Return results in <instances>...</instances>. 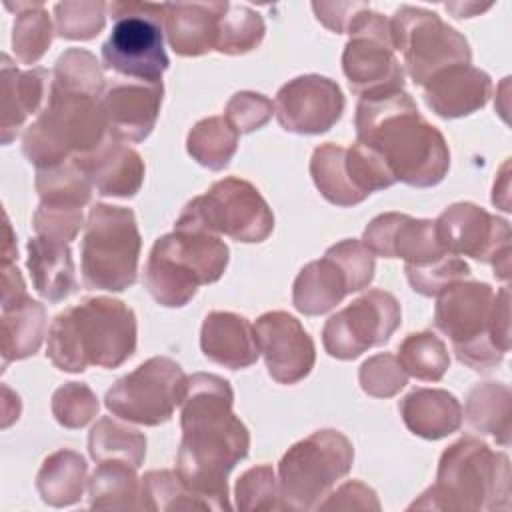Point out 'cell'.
<instances>
[{
    "instance_id": "obj_4",
    "label": "cell",
    "mask_w": 512,
    "mask_h": 512,
    "mask_svg": "<svg viewBox=\"0 0 512 512\" xmlns=\"http://www.w3.org/2000/svg\"><path fill=\"white\" fill-rule=\"evenodd\" d=\"M434 324L444 332L456 358L484 372L502 362L510 350V294L486 282L458 280L438 294Z\"/></svg>"
},
{
    "instance_id": "obj_42",
    "label": "cell",
    "mask_w": 512,
    "mask_h": 512,
    "mask_svg": "<svg viewBox=\"0 0 512 512\" xmlns=\"http://www.w3.org/2000/svg\"><path fill=\"white\" fill-rule=\"evenodd\" d=\"M56 34L66 40H92L106 22L102 2H60L54 6Z\"/></svg>"
},
{
    "instance_id": "obj_11",
    "label": "cell",
    "mask_w": 512,
    "mask_h": 512,
    "mask_svg": "<svg viewBox=\"0 0 512 512\" xmlns=\"http://www.w3.org/2000/svg\"><path fill=\"white\" fill-rule=\"evenodd\" d=\"M176 230L224 234L236 242H262L274 230V214L256 186L228 176L192 198L180 212Z\"/></svg>"
},
{
    "instance_id": "obj_48",
    "label": "cell",
    "mask_w": 512,
    "mask_h": 512,
    "mask_svg": "<svg viewBox=\"0 0 512 512\" xmlns=\"http://www.w3.org/2000/svg\"><path fill=\"white\" fill-rule=\"evenodd\" d=\"M32 226L36 236L72 242L82 228V208L50 206L40 202L38 210L34 212Z\"/></svg>"
},
{
    "instance_id": "obj_14",
    "label": "cell",
    "mask_w": 512,
    "mask_h": 512,
    "mask_svg": "<svg viewBox=\"0 0 512 512\" xmlns=\"http://www.w3.org/2000/svg\"><path fill=\"white\" fill-rule=\"evenodd\" d=\"M186 388L188 376L180 364L166 356H154L116 380L106 392L104 404L122 420L158 426L172 418L186 396Z\"/></svg>"
},
{
    "instance_id": "obj_46",
    "label": "cell",
    "mask_w": 512,
    "mask_h": 512,
    "mask_svg": "<svg viewBox=\"0 0 512 512\" xmlns=\"http://www.w3.org/2000/svg\"><path fill=\"white\" fill-rule=\"evenodd\" d=\"M360 386L366 394L376 398L394 396L408 382V374L392 354H376L360 366Z\"/></svg>"
},
{
    "instance_id": "obj_16",
    "label": "cell",
    "mask_w": 512,
    "mask_h": 512,
    "mask_svg": "<svg viewBox=\"0 0 512 512\" xmlns=\"http://www.w3.org/2000/svg\"><path fill=\"white\" fill-rule=\"evenodd\" d=\"M310 176L320 194L336 206L360 204L396 182L384 160L360 142L350 148L334 142L318 146L310 158Z\"/></svg>"
},
{
    "instance_id": "obj_35",
    "label": "cell",
    "mask_w": 512,
    "mask_h": 512,
    "mask_svg": "<svg viewBox=\"0 0 512 512\" xmlns=\"http://www.w3.org/2000/svg\"><path fill=\"white\" fill-rule=\"evenodd\" d=\"M36 190L42 204L82 208L90 200L92 184L70 158L66 164L40 168L36 174Z\"/></svg>"
},
{
    "instance_id": "obj_49",
    "label": "cell",
    "mask_w": 512,
    "mask_h": 512,
    "mask_svg": "<svg viewBox=\"0 0 512 512\" xmlns=\"http://www.w3.org/2000/svg\"><path fill=\"white\" fill-rule=\"evenodd\" d=\"M368 4H360V2H314L312 10L316 12V18L330 28L336 34L346 32L350 20L354 18V14L358 10H362Z\"/></svg>"
},
{
    "instance_id": "obj_28",
    "label": "cell",
    "mask_w": 512,
    "mask_h": 512,
    "mask_svg": "<svg viewBox=\"0 0 512 512\" xmlns=\"http://www.w3.org/2000/svg\"><path fill=\"white\" fill-rule=\"evenodd\" d=\"M406 428L426 440H440L462 424V406L454 394L440 388H416L400 402Z\"/></svg>"
},
{
    "instance_id": "obj_1",
    "label": "cell",
    "mask_w": 512,
    "mask_h": 512,
    "mask_svg": "<svg viewBox=\"0 0 512 512\" xmlns=\"http://www.w3.org/2000/svg\"><path fill=\"white\" fill-rule=\"evenodd\" d=\"M232 402V386L222 376L206 372L188 376L180 404L182 442L176 474L210 510H230L226 480L250 448L248 428L232 412Z\"/></svg>"
},
{
    "instance_id": "obj_17",
    "label": "cell",
    "mask_w": 512,
    "mask_h": 512,
    "mask_svg": "<svg viewBox=\"0 0 512 512\" xmlns=\"http://www.w3.org/2000/svg\"><path fill=\"white\" fill-rule=\"evenodd\" d=\"M434 232L446 252L486 262L498 278L508 280L512 234L506 220L476 204L458 202L434 220Z\"/></svg>"
},
{
    "instance_id": "obj_7",
    "label": "cell",
    "mask_w": 512,
    "mask_h": 512,
    "mask_svg": "<svg viewBox=\"0 0 512 512\" xmlns=\"http://www.w3.org/2000/svg\"><path fill=\"white\" fill-rule=\"evenodd\" d=\"M102 96H90L50 82L44 108L22 136L26 158L40 170L86 154L102 144L106 118Z\"/></svg>"
},
{
    "instance_id": "obj_30",
    "label": "cell",
    "mask_w": 512,
    "mask_h": 512,
    "mask_svg": "<svg viewBox=\"0 0 512 512\" xmlns=\"http://www.w3.org/2000/svg\"><path fill=\"white\" fill-rule=\"evenodd\" d=\"M46 310L40 302L30 296L2 306V358L4 364L10 360H22L32 356L44 338Z\"/></svg>"
},
{
    "instance_id": "obj_36",
    "label": "cell",
    "mask_w": 512,
    "mask_h": 512,
    "mask_svg": "<svg viewBox=\"0 0 512 512\" xmlns=\"http://www.w3.org/2000/svg\"><path fill=\"white\" fill-rule=\"evenodd\" d=\"M88 450L96 462L118 458L138 468L146 456V438L138 430L104 416L90 430Z\"/></svg>"
},
{
    "instance_id": "obj_26",
    "label": "cell",
    "mask_w": 512,
    "mask_h": 512,
    "mask_svg": "<svg viewBox=\"0 0 512 512\" xmlns=\"http://www.w3.org/2000/svg\"><path fill=\"white\" fill-rule=\"evenodd\" d=\"M228 2L164 4V30L170 48L180 56H202L216 46L218 22Z\"/></svg>"
},
{
    "instance_id": "obj_38",
    "label": "cell",
    "mask_w": 512,
    "mask_h": 512,
    "mask_svg": "<svg viewBox=\"0 0 512 512\" xmlns=\"http://www.w3.org/2000/svg\"><path fill=\"white\" fill-rule=\"evenodd\" d=\"M266 26L258 12L248 6L228 4V10L218 22V36L214 50L222 54H246L254 50L264 38Z\"/></svg>"
},
{
    "instance_id": "obj_33",
    "label": "cell",
    "mask_w": 512,
    "mask_h": 512,
    "mask_svg": "<svg viewBox=\"0 0 512 512\" xmlns=\"http://www.w3.org/2000/svg\"><path fill=\"white\" fill-rule=\"evenodd\" d=\"M464 416L468 424L490 434L502 446L510 442V388L496 382L478 384L466 400Z\"/></svg>"
},
{
    "instance_id": "obj_3",
    "label": "cell",
    "mask_w": 512,
    "mask_h": 512,
    "mask_svg": "<svg viewBox=\"0 0 512 512\" xmlns=\"http://www.w3.org/2000/svg\"><path fill=\"white\" fill-rule=\"evenodd\" d=\"M136 350V316L124 302L92 296L60 312L50 330L46 356L62 372L90 366L118 368Z\"/></svg>"
},
{
    "instance_id": "obj_31",
    "label": "cell",
    "mask_w": 512,
    "mask_h": 512,
    "mask_svg": "<svg viewBox=\"0 0 512 512\" xmlns=\"http://www.w3.org/2000/svg\"><path fill=\"white\" fill-rule=\"evenodd\" d=\"M86 484V462L84 458L68 448L50 454L38 476L36 488L42 500L50 506H70L82 498Z\"/></svg>"
},
{
    "instance_id": "obj_41",
    "label": "cell",
    "mask_w": 512,
    "mask_h": 512,
    "mask_svg": "<svg viewBox=\"0 0 512 512\" xmlns=\"http://www.w3.org/2000/svg\"><path fill=\"white\" fill-rule=\"evenodd\" d=\"M52 80L64 88L90 96H102L106 84L96 58L80 48H70L56 60Z\"/></svg>"
},
{
    "instance_id": "obj_39",
    "label": "cell",
    "mask_w": 512,
    "mask_h": 512,
    "mask_svg": "<svg viewBox=\"0 0 512 512\" xmlns=\"http://www.w3.org/2000/svg\"><path fill=\"white\" fill-rule=\"evenodd\" d=\"M52 42V24L40 2L16 4V22L12 46L16 58L24 64H34L42 58Z\"/></svg>"
},
{
    "instance_id": "obj_13",
    "label": "cell",
    "mask_w": 512,
    "mask_h": 512,
    "mask_svg": "<svg viewBox=\"0 0 512 512\" xmlns=\"http://www.w3.org/2000/svg\"><path fill=\"white\" fill-rule=\"evenodd\" d=\"M374 254L360 240H342L320 260L308 262L294 280V308L318 316L340 304L350 292L364 290L374 278Z\"/></svg>"
},
{
    "instance_id": "obj_43",
    "label": "cell",
    "mask_w": 512,
    "mask_h": 512,
    "mask_svg": "<svg viewBox=\"0 0 512 512\" xmlns=\"http://www.w3.org/2000/svg\"><path fill=\"white\" fill-rule=\"evenodd\" d=\"M52 414L64 428H82L98 414V398L86 384L68 382L54 392Z\"/></svg>"
},
{
    "instance_id": "obj_25",
    "label": "cell",
    "mask_w": 512,
    "mask_h": 512,
    "mask_svg": "<svg viewBox=\"0 0 512 512\" xmlns=\"http://www.w3.org/2000/svg\"><path fill=\"white\" fill-rule=\"evenodd\" d=\"M202 354L224 368L242 370L252 366L258 356V340L254 324L236 312H210L200 330Z\"/></svg>"
},
{
    "instance_id": "obj_40",
    "label": "cell",
    "mask_w": 512,
    "mask_h": 512,
    "mask_svg": "<svg viewBox=\"0 0 512 512\" xmlns=\"http://www.w3.org/2000/svg\"><path fill=\"white\" fill-rule=\"evenodd\" d=\"M140 506L148 510L208 508L206 502L170 470H152L144 474L140 482Z\"/></svg>"
},
{
    "instance_id": "obj_20",
    "label": "cell",
    "mask_w": 512,
    "mask_h": 512,
    "mask_svg": "<svg viewBox=\"0 0 512 512\" xmlns=\"http://www.w3.org/2000/svg\"><path fill=\"white\" fill-rule=\"evenodd\" d=\"M254 332L272 380L296 384L310 374L316 362V348L294 316L282 310L266 312L256 320Z\"/></svg>"
},
{
    "instance_id": "obj_10",
    "label": "cell",
    "mask_w": 512,
    "mask_h": 512,
    "mask_svg": "<svg viewBox=\"0 0 512 512\" xmlns=\"http://www.w3.org/2000/svg\"><path fill=\"white\" fill-rule=\"evenodd\" d=\"M114 26L102 44V66L136 82L162 84L168 70L164 50V4L110 2Z\"/></svg>"
},
{
    "instance_id": "obj_18",
    "label": "cell",
    "mask_w": 512,
    "mask_h": 512,
    "mask_svg": "<svg viewBox=\"0 0 512 512\" xmlns=\"http://www.w3.org/2000/svg\"><path fill=\"white\" fill-rule=\"evenodd\" d=\"M400 318L398 300L390 292L374 288L326 320L322 344L330 356L352 360L386 344L400 326Z\"/></svg>"
},
{
    "instance_id": "obj_45",
    "label": "cell",
    "mask_w": 512,
    "mask_h": 512,
    "mask_svg": "<svg viewBox=\"0 0 512 512\" xmlns=\"http://www.w3.org/2000/svg\"><path fill=\"white\" fill-rule=\"evenodd\" d=\"M238 510H274L278 504V482L272 466L260 464L246 470L236 482Z\"/></svg>"
},
{
    "instance_id": "obj_19",
    "label": "cell",
    "mask_w": 512,
    "mask_h": 512,
    "mask_svg": "<svg viewBox=\"0 0 512 512\" xmlns=\"http://www.w3.org/2000/svg\"><path fill=\"white\" fill-rule=\"evenodd\" d=\"M340 86L318 74H304L286 82L274 100L278 124L294 134H322L344 112Z\"/></svg>"
},
{
    "instance_id": "obj_8",
    "label": "cell",
    "mask_w": 512,
    "mask_h": 512,
    "mask_svg": "<svg viewBox=\"0 0 512 512\" xmlns=\"http://www.w3.org/2000/svg\"><path fill=\"white\" fill-rule=\"evenodd\" d=\"M140 232L130 208L94 204L88 212L80 248L86 288L122 292L136 282Z\"/></svg>"
},
{
    "instance_id": "obj_6",
    "label": "cell",
    "mask_w": 512,
    "mask_h": 512,
    "mask_svg": "<svg viewBox=\"0 0 512 512\" xmlns=\"http://www.w3.org/2000/svg\"><path fill=\"white\" fill-rule=\"evenodd\" d=\"M228 254L216 234L174 228L154 242L144 266V286L162 306H186L202 284H212L224 274Z\"/></svg>"
},
{
    "instance_id": "obj_34",
    "label": "cell",
    "mask_w": 512,
    "mask_h": 512,
    "mask_svg": "<svg viewBox=\"0 0 512 512\" xmlns=\"http://www.w3.org/2000/svg\"><path fill=\"white\" fill-rule=\"evenodd\" d=\"M238 132L224 116L200 120L188 134V154L210 170H222L232 160L238 146Z\"/></svg>"
},
{
    "instance_id": "obj_47",
    "label": "cell",
    "mask_w": 512,
    "mask_h": 512,
    "mask_svg": "<svg viewBox=\"0 0 512 512\" xmlns=\"http://www.w3.org/2000/svg\"><path fill=\"white\" fill-rule=\"evenodd\" d=\"M274 112V104L256 92H238L226 104L224 118L238 134L254 132L262 128Z\"/></svg>"
},
{
    "instance_id": "obj_12",
    "label": "cell",
    "mask_w": 512,
    "mask_h": 512,
    "mask_svg": "<svg viewBox=\"0 0 512 512\" xmlns=\"http://www.w3.org/2000/svg\"><path fill=\"white\" fill-rule=\"evenodd\" d=\"M390 30L394 50L404 58V74L418 86L446 68L472 60L468 40L430 10L402 6L392 16Z\"/></svg>"
},
{
    "instance_id": "obj_9",
    "label": "cell",
    "mask_w": 512,
    "mask_h": 512,
    "mask_svg": "<svg viewBox=\"0 0 512 512\" xmlns=\"http://www.w3.org/2000/svg\"><path fill=\"white\" fill-rule=\"evenodd\" d=\"M354 460L352 442L338 430H318L296 442L278 464V504L316 510Z\"/></svg>"
},
{
    "instance_id": "obj_29",
    "label": "cell",
    "mask_w": 512,
    "mask_h": 512,
    "mask_svg": "<svg viewBox=\"0 0 512 512\" xmlns=\"http://www.w3.org/2000/svg\"><path fill=\"white\" fill-rule=\"evenodd\" d=\"M28 270L34 290L48 302H60L76 290L68 242L34 236L28 240Z\"/></svg>"
},
{
    "instance_id": "obj_27",
    "label": "cell",
    "mask_w": 512,
    "mask_h": 512,
    "mask_svg": "<svg viewBox=\"0 0 512 512\" xmlns=\"http://www.w3.org/2000/svg\"><path fill=\"white\" fill-rule=\"evenodd\" d=\"M50 82L52 74L48 70L32 68L20 72L8 54H2V144H10L24 120L44 108Z\"/></svg>"
},
{
    "instance_id": "obj_24",
    "label": "cell",
    "mask_w": 512,
    "mask_h": 512,
    "mask_svg": "<svg viewBox=\"0 0 512 512\" xmlns=\"http://www.w3.org/2000/svg\"><path fill=\"white\" fill-rule=\"evenodd\" d=\"M90 184L102 196L130 198L144 180V162L140 154L120 142H102L92 152L72 156Z\"/></svg>"
},
{
    "instance_id": "obj_44",
    "label": "cell",
    "mask_w": 512,
    "mask_h": 512,
    "mask_svg": "<svg viewBox=\"0 0 512 512\" xmlns=\"http://www.w3.org/2000/svg\"><path fill=\"white\" fill-rule=\"evenodd\" d=\"M410 286L424 296H438L446 286L470 276V266L454 254H448L432 264L410 266L406 264Z\"/></svg>"
},
{
    "instance_id": "obj_15",
    "label": "cell",
    "mask_w": 512,
    "mask_h": 512,
    "mask_svg": "<svg viewBox=\"0 0 512 512\" xmlns=\"http://www.w3.org/2000/svg\"><path fill=\"white\" fill-rule=\"evenodd\" d=\"M346 32L350 40L342 52V70L350 90L358 96L402 90L404 70L394 56L390 20L364 6L354 14Z\"/></svg>"
},
{
    "instance_id": "obj_21",
    "label": "cell",
    "mask_w": 512,
    "mask_h": 512,
    "mask_svg": "<svg viewBox=\"0 0 512 512\" xmlns=\"http://www.w3.org/2000/svg\"><path fill=\"white\" fill-rule=\"evenodd\" d=\"M362 244L384 258H404L410 266L432 264L450 252L436 238L432 220L386 212L376 216L364 230Z\"/></svg>"
},
{
    "instance_id": "obj_2",
    "label": "cell",
    "mask_w": 512,
    "mask_h": 512,
    "mask_svg": "<svg viewBox=\"0 0 512 512\" xmlns=\"http://www.w3.org/2000/svg\"><path fill=\"white\" fill-rule=\"evenodd\" d=\"M356 142L372 148L396 182L430 188L444 180L450 150L404 90L360 96L354 116Z\"/></svg>"
},
{
    "instance_id": "obj_5",
    "label": "cell",
    "mask_w": 512,
    "mask_h": 512,
    "mask_svg": "<svg viewBox=\"0 0 512 512\" xmlns=\"http://www.w3.org/2000/svg\"><path fill=\"white\" fill-rule=\"evenodd\" d=\"M410 508L436 510H510V462L504 452L466 436L446 448L438 462L436 484Z\"/></svg>"
},
{
    "instance_id": "obj_22",
    "label": "cell",
    "mask_w": 512,
    "mask_h": 512,
    "mask_svg": "<svg viewBox=\"0 0 512 512\" xmlns=\"http://www.w3.org/2000/svg\"><path fill=\"white\" fill-rule=\"evenodd\" d=\"M164 86L136 80H118L100 98L106 130L116 142H142L152 132Z\"/></svg>"
},
{
    "instance_id": "obj_37",
    "label": "cell",
    "mask_w": 512,
    "mask_h": 512,
    "mask_svg": "<svg viewBox=\"0 0 512 512\" xmlns=\"http://www.w3.org/2000/svg\"><path fill=\"white\" fill-rule=\"evenodd\" d=\"M396 358L408 376L426 382L440 380L450 366L446 344L432 332L408 334L398 346Z\"/></svg>"
},
{
    "instance_id": "obj_23",
    "label": "cell",
    "mask_w": 512,
    "mask_h": 512,
    "mask_svg": "<svg viewBox=\"0 0 512 512\" xmlns=\"http://www.w3.org/2000/svg\"><path fill=\"white\" fill-rule=\"evenodd\" d=\"M490 94V76L470 64L446 68L424 84V102L440 118L468 116L484 108Z\"/></svg>"
},
{
    "instance_id": "obj_32",
    "label": "cell",
    "mask_w": 512,
    "mask_h": 512,
    "mask_svg": "<svg viewBox=\"0 0 512 512\" xmlns=\"http://www.w3.org/2000/svg\"><path fill=\"white\" fill-rule=\"evenodd\" d=\"M136 466L126 460L108 458L100 460L92 478L88 480L90 508L104 510H126L138 508L140 484L136 478Z\"/></svg>"
}]
</instances>
